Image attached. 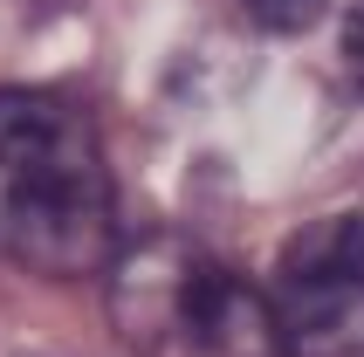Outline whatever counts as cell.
Instances as JSON below:
<instances>
[{"mask_svg": "<svg viewBox=\"0 0 364 357\" xmlns=\"http://www.w3.org/2000/svg\"><path fill=\"white\" fill-rule=\"evenodd\" d=\"M110 234L117 186L97 124L69 97L0 90V255L35 275H90Z\"/></svg>", "mask_w": 364, "mask_h": 357, "instance_id": "1", "label": "cell"}, {"mask_svg": "<svg viewBox=\"0 0 364 357\" xmlns=\"http://www.w3.org/2000/svg\"><path fill=\"white\" fill-rule=\"evenodd\" d=\"M110 316L138 357H289L268 289L179 234H151L117 261Z\"/></svg>", "mask_w": 364, "mask_h": 357, "instance_id": "2", "label": "cell"}, {"mask_svg": "<svg viewBox=\"0 0 364 357\" xmlns=\"http://www.w3.org/2000/svg\"><path fill=\"white\" fill-rule=\"evenodd\" d=\"M268 309L289 357H364V220L323 213L282 240Z\"/></svg>", "mask_w": 364, "mask_h": 357, "instance_id": "3", "label": "cell"}, {"mask_svg": "<svg viewBox=\"0 0 364 357\" xmlns=\"http://www.w3.org/2000/svg\"><path fill=\"white\" fill-rule=\"evenodd\" d=\"M247 14H255V28H268V35H303L309 21L323 14V0H241Z\"/></svg>", "mask_w": 364, "mask_h": 357, "instance_id": "4", "label": "cell"}, {"mask_svg": "<svg viewBox=\"0 0 364 357\" xmlns=\"http://www.w3.org/2000/svg\"><path fill=\"white\" fill-rule=\"evenodd\" d=\"M344 62H350V76L364 82V0H350V14H344Z\"/></svg>", "mask_w": 364, "mask_h": 357, "instance_id": "5", "label": "cell"}]
</instances>
